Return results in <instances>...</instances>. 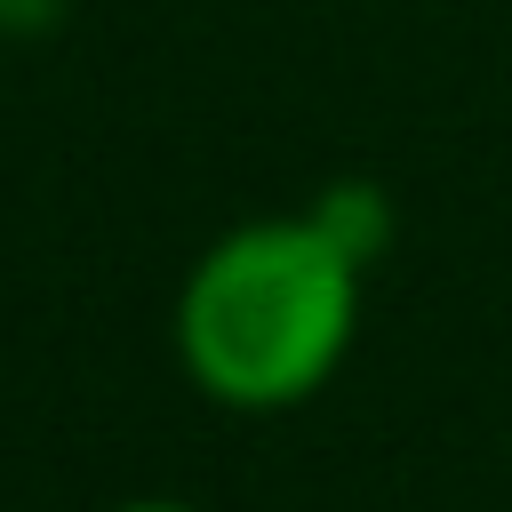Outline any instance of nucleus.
<instances>
[{
	"label": "nucleus",
	"mask_w": 512,
	"mask_h": 512,
	"mask_svg": "<svg viewBox=\"0 0 512 512\" xmlns=\"http://www.w3.org/2000/svg\"><path fill=\"white\" fill-rule=\"evenodd\" d=\"M368 264L344 256L312 208L224 224L168 304L184 384L232 416H288L336 384L360 344Z\"/></svg>",
	"instance_id": "1"
},
{
	"label": "nucleus",
	"mask_w": 512,
	"mask_h": 512,
	"mask_svg": "<svg viewBox=\"0 0 512 512\" xmlns=\"http://www.w3.org/2000/svg\"><path fill=\"white\" fill-rule=\"evenodd\" d=\"M304 208H312V224H320L344 256H360V264H376V256L392 248V232H400L392 192H384V184H368V176H336V184H320Z\"/></svg>",
	"instance_id": "2"
},
{
	"label": "nucleus",
	"mask_w": 512,
	"mask_h": 512,
	"mask_svg": "<svg viewBox=\"0 0 512 512\" xmlns=\"http://www.w3.org/2000/svg\"><path fill=\"white\" fill-rule=\"evenodd\" d=\"M112 512H208V504H192V496H128Z\"/></svg>",
	"instance_id": "3"
}]
</instances>
